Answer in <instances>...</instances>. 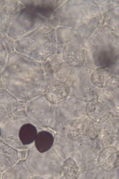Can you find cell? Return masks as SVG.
Returning <instances> with one entry per match:
<instances>
[{
    "instance_id": "1",
    "label": "cell",
    "mask_w": 119,
    "mask_h": 179,
    "mask_svg": "<svg viewBox=\"0 0 119 179\" xmlns=\"http://www.w3.org/2000/svg\"><path fill=\"white\" fill-rule=\"evenodd\" d=\"M35 141V146L40 153L48 151L52 146L54 142L52 135L46 131H41L37 135Z\"/></svg>"
},
{
    "instance_id": "2",
    "label": "cell",
    "mask_w": 119,
    "mask_h": 179,
    "mask_svg": "<svg viewBox=\"0 0 119 179\" xmlns=\"http://www.w3.org/2000/svg\"><path fill=\"white\" fill-rule=\"evenodd\" d=\"M37 134L36 127L30 123L24 124L20 128L19 136L22 143L25 145L32 143L35 139Z\"/></svg>"
},
{
    "instance_id": "3",
    "label": "cell",
    "mask_w": 119,
    "mask_h": 179,
    "mask_svg": "<svg viewBox=\"0 0 119 179\" xmlns=\"http://www.w3.org/2000/svg\"><path fill=\"white\" fill-rule=\"evenodd\" d=\"M93 84L97 87L103 88L109 85L112 80L111 74L104 69L98 70L93 73L91 76Z\"/></svg>"
},
{
    "instance_id": "4",
    "label": "cell",
    "mask_w": 119,
    "mask_h": 179,
    "mask_svg": "<svg viewBox=\"0 0 119 179\" xmlns=\"http://www.w3.org/2000/svg\"><path fill=\"white\" fill-rule=\"evenodd\" d=\"M1 136V129H0V137Z\"/></svg>"
}]
</instances>
